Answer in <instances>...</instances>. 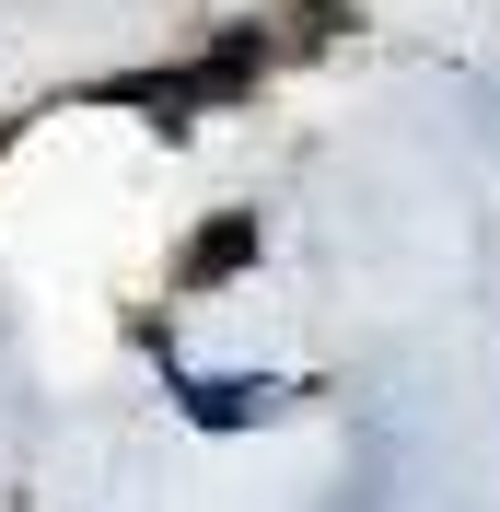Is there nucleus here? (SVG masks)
<instances>
[{
  "mask_svg": "<svg viewBox=\"0 0 500 512\" xmlns=\"http://www.w3.org/2000/svg\"><path fill=\"white\" fill-rule=\"evenodd\" d=\"M245 256H256V210H210V222L187 233V256H175V280H187V291H221Z\"/></svg>",
  "mask_w": 500,
  "mask_h": 512,
  "instance_id": "f257e3e1",
  "label": "nucleus"
},
{
  "mask_svg": "<svg viewBox=\"0 0 500 512\" xmlns=\"http://www.w3.org/2000/svg\"><path fill=\"white\" fill-rule=\"evenodd\" d=\"M175 396H187L198 431H245L256 408H280V384H175Z\"/></svg>",
  "mask_w": 500,
  "mask_h": 512,
  "instance_id": "f03ea898",
  "label": "nucleus"
}]
</instances>
